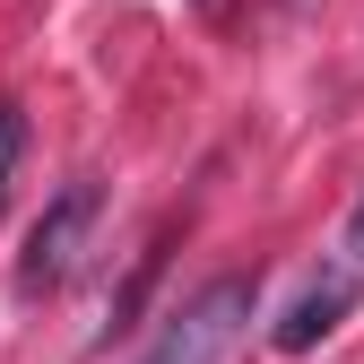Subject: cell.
Segmentation results:
<instances>
[{
	"label": "cell",
	"instance_id": "1",
	"mask_svg": "<svg viewBox=\"0 0 364 364\" xmlns=\"http://www.w3.org/2000/svg\"><path fill=\"white\" fill-rule=\"evenodd\" d=\"M96 217H105L96 173H78V182H61V191L43 200V217L26 225V252H18V295H26V304L53 295V287H70V269H78L87 235H96Z\"/></svg>",
	"mask_w": 364,
	"mask_h": 364
},
{
	"label": "cell",
	"instance_id": "2",
	"mask_svg": "<svg viewBox=\"0 0 364 364\" xmlns=\"http://www.w3.org/2000/svg\"><path fill=\"white\" fill-rule=\"evenodd\" d=\"M252 312H260L252 278H217V287H200L191 304L173 312V330H165L156 364H225V355L252 338Z\"/></svg>",
	"mask_w": 364,
	"mask_h": 364
},
{
	"label": "cell",
	"instance_id": "3",
	"mask_svg": "<svg viewBox=\"0 0 364 364\" xmlns=\"http://www.w3.org/2000/svg\"><path fill=\"white\" fill-rule=\"evenodd\" d=\"M355 304V278H347V269H330V278H312L295 304H287V321L278 330H269V338H278V355H304V347H321L330 330H338V312Z\"/></svg>",
	"mask_w": 364,
	"mask_h": 364
},
{
	"label": "cell",
	"instance_id": "4",
	"mask_svg": "<svg viewBox=\"0 0 364 364\" xmlns=\"http://www.w3.org/2000/svg\"><path fill=\"white\" fill-rule=\"evenodd\" d=\"M18 148H26V122H18V105H0V191H9V165H18Z\"/></svg>",
	"mask_w": 364,
	"mask_h": 364
},
{
	"label": "cell",
	"instance_id": "5",
	"mask_svg": "<svg viewBox=\"0 0 364 364\" xmlns=\"http://www.w3.org/2000/svg\"><path fill=\"white\" fill-rule=\"evenodd\" d=\"M347 252L364 260V200H355V217H347Z\"/></svg>",
	"mask_w": 364,
	"mask_h": 364
}]
</instances>
